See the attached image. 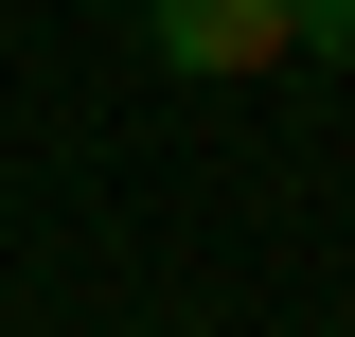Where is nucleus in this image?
Returning a JSON list of instances; mask_svg holds the SVG:
<instances>
[{
	"mask_svg": "<svg viewBox=\"0 0 355 337\" xmlns=\"http://www.w3.org/2000/svg\"><path fill=\"white\" fill-rule=\"evenodd\" d=\"M284 53H320V71H355V0H284Z\"/></svg>",
	"mask_w": 355,
	"mask_h": 337,
	"instance_id": "obj_2",
	"label": "nucleus"
},
{
	"mask_svg": "<svg viewBox=\"0 0 355 337\" xmlns=\"http://www.w3.org/2000/svg\"><path fill=\"white\" fill-rule=\"evenodd\" d=\"M142 36H160V71H284V0H142Z\"/></svg>",
	"mask_w": 355,
	"mask_h": 337,
	"instance_id": "obj_1",
	"label": "nucleus"
}]
</instances>
